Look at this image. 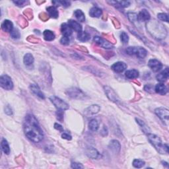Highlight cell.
I'll return each mask as SVG.
<instances>
[{
  "label": "cell",
  "mask_w": 169,
  "mask_h": 169,
  "mask_svg": "<svg viewBox=\"0 0 169 169\" xmlns=\"http://www.w3.org/2000/svg\"><path fill=\"white\" fill-rule=\"evenodd\" d=\"M23 129L25 136L34 143L41 142L44 138L42 130L38 120L33 114H27L23 122Z\"/></svg>",
  "instance_id": "6da1fadb"
},
{
  "label": "cell",
  "mask_w": 169,
  "mask_h": 169,
  "mask_svg": "<svg viewBox=\"0 0 169 169\" xmlns=\"http://www.w3.org/2000/svg\"><path fill=\"white\" fill-rule=\"evenodd\" d=\"M147 137L154 148L161 154H165L168 153V146L167 144H162L160 137L155 134L151 133H147Z\"/></svg>",
  "instance_id": "7a4b0ae2"
},
{
  "label": "cell",
  "mask_w": 169,
  "mask_h": 169,
  "mask_svg": "<svg viewBox=\"0 0 169 169\" xmlns=\"http://www.w3.org/2000/svg\"><path fill=\"white\" fill-rule=\"evenodd\" d=\"M125 52L130 56L136 55L139 58L144 59L147 55V51L145 48L140 46H130L126 48Z\"/></svg>",
  "instance_id": "3957f363"
},
{
  "label": "cell",
  "mask_w": 169,
  "mask_h": 169,
  "mask_svg": "<svg viewBox=\"0 0 169 169\" xmlns=\"http://www.w3.org/2000/svg\"><path fill=\"white\" fill-rule=\"evenodd\" d=\"M50 100L58 110L64 111L69 109V104L63 101L62 99L59 98V97L51 96L50 97Z\"/></svg>",
  "instance_id": "277c9868"
},
{
  "label": "cell",
  "mask_w": 169,
  "mask_h": 169,
  "mask_svg": "<svg viewBox=\"0 0 169 169\" xmlns=\"http://www.w3.org/2000/svg\"><path fill=\"white\" fill-rule=\"evenodd\" d=\"M66 94L71 98L75 99H84L85 94L83 91L77 87H71L66 91Z\"/></svg>",
  "instance_id": "5b68a950"
},
{
  "label": "cell",
  "mask_w": 169,
  "mask_h": 169,
  "mask_svg": "<svg viewBox=\"0 0 169 169\" xmlns=\"http://www.w3.org/2000/svg\"><path fill=\"white\" fill-rule=\"evenodd\" d=\"M154 112L157 114V116L162 120L163 123H165L167 125H168L169 118V112L168 109L166 108L160 107L155 109Z\"/></svg>",
  "instance_id": "8992f818"
},
{
  "label": "cell",
  "mask_w": 169,
  "mask_h": 169,
  "mask_svg": "<svg viewBox=\"0 0 169 169\" xmlns=\"http://www.w3.org/2000/svg\"><path fill=\"white\" fill-rule=\"evenodd\" d=\"M0 85L5 90H12L13 88V83L11 77L7 75H3L0 77Z\"/></svg>",
  "instance_id": "52a82bcc"
},
{
  "label": "cell",
  "mask_w": 169,
  "mask_h": 169,
  "mask_svg": "<svg viewBox=\"0 0 169 169\" xmlns=\"http://www.w3.org/2000/svg\"><path fill=\"white\" fill-rule=\"evenodd\" d=\"M93 41L96 44H98L99 46L105 48V49H111V48H113V46L111 43L106 41L104 39H103L100 36H94Z\"/></svg>",
  "instance_id": "ba28073f"
},
{
  "label": "cell",
  "mask_w": 169,
  "mask_h": 169,
  "mask_svg": "<svg viewBox=\"0 0 169 169\" xmlns=\"http://www.w3.org/2000/svg\"><path fill=\"white\" fill-rule=\"evenodd\" d=\"M148 66L154 72H157L162 67V63L156 59H151L148 62Z\"/></svg>",
  "instance_id": "9c48e42d"
},
{
  "label": "cell",
  "mask_w": 169,
  "mask_h": 169,
  "mask_svg": "<svg viewBox=\"0 0 169 169\" xmlns=\"http://www.w3.org/2000/svg\"><path fill=\"white\" fill-rule=\"evenodd\" d=\"M111 69L116 73H122L127 69V65L123 62H118L112 65Z\"/></svg>",
  "instance_id": "30bf717a"
},
{
  "label": "cell",
  "mask_w": 169,
  "mask_h": 169,
  "mask_svg": "<svg viewBox=\"0 0 169 169\" xmlns=\"http://www.w3.org/2000/svg\"><path fill=\"white\" fill-rule=\"evenodd\" d=\"M151 18L150 13L147 10L142 9L137 15V20L139 22H146L149 21Z\"/></svg>",
  "instance_id": "8fae6325"
},
{
  "label": "cell",
  "mask_w": 169,
  "mask_h": 169,
  "mask_svg": "<svg viewBox=\"0 0 169 169\" xmlns=\"http://www.w3.org/2000/svg\"><path fill=\"white\" fill-rule=\"evenodd\" d=\"M104 91L106 94H107L108 99H109L110 101L116 103L119 102V99L118 96H117L116 94L114 93V91L111 88H110L109 87H104Z\"/></svg>",
  "instance_id": "7c38bea8"
},
{
  "label": "cell",
  "mask_w": 169,
  "mask_h": 169,
  "mask_svg": "<svg viewBox=\"0 0 169 169\" xmlns=\"http://www.w3.org/2000/svg\"><path fill=\"white\" fill-rule=\"evenodd\" d=\"M30 89L31 92H32L34 95L39 97L40 99H45L44 94H43V93L41 91V88H39L38 86L36 84H31L30 85Z\"/></svg>",
  "instance_id": "4fadbf2b"
},
{
  "label": "cell",
  "mask_w": 169,
  "mask_h": 169,
  "mask_svg": "<svg viewBox=\"0 0 169 169\" xmlns=\"http://www.w3.org/2000/svg\"><path fill=\"white\" fill-rule=\"evenodd\" d=\"M101 108L99 105H92L91 107H88L87 109L85 110V114L87 116H93L94 114H96V113H98Z\"/></svg>",
  "instance_id": "5bb4252c"
},
{
  "label": "cell",
  "mask_w": 169,
  "mask_h": 169,
  "mask_svg": "<svg viewBox=\"0 0 169 169\" xmlns=\"http://www.w3.org/2000/svg\"><path fill=\"white\" fill-rule=\"evenodd\" d=\"M108 147H109L110 149L112 151H113L115 153H118L120 151V149H121V145H120V142L117 140H112L110 142Z\"/></svg>",
  "instance_id": "9a60e30c"
},
{
  "label": "cell",
  "mask_w": 169,
  "mask_h": 169,
  "mask_svg": "<svg viewBox=\"0 0 169 169\" xmlns=\"http://www.w3.org/2000/svg\"><path fill=\"white\" fill-rule=\"evenodd\" d=\"M1 28L3 30L7 33H11L13 30V24L9 20H4L1 24Z\"/></svg>",
  "instance_id": "2e32d148"
},
{
  "label": "cell",
  "mask_w": 169,
  "mask_h": 169,
  "mask_svg": "<svg viewBox=\"0 0 169 169\" xmlns=\"http://www.w3.org/2000/svg\"><path fill=\"white\" fill-rule=\"evenodd\" d=\"M168 76H169L168 68L167 67L164 71H162V72L159 73L158 75H157L156 78L158 81L161 83H164L168 79Z\"/></svg>",
  "instance_id": "e0dca14e"
},
{
  "label": "cell",
  "mask_w": 169,
  "mask_h": 169,
  "mask_svg": "<svg viewBox=\"0 0 169 169\" xmlns=\"http://www.w3.org/2000/svg\"><path fill=\"white\" fill-rule=\"evenodd\" d=\"M154 91L157 94H161V95H165L168 92V88L167 86L161 83L156 85L155 87H154Z\"/></svg>",
  "instance_id": "ac0fdd59"
},
{
  "label": "cell",
  "mask_w": 169,
  "mask_h": 169,
  "mask_svg": "<svg viewBox=\"0 0 169 169\" xmlns=\"http://www.w3.org/2000/svg\"><path fill=\"white\" fill-rule=\"evenodd\" d=\"M61 31L64 36L69 37L73 33L72 28L70 27V26L67 23H64L62 25Z\"/></svg>",
  "instance_id": "d6986e66"
},
{
  "label": "cell",
  "mask_w": 169,
  "mask_h": 169,
  "mask_svg": "<svg viewBox=\"0 0 169 169\" xmlns=\"http://www.w3.org/2000/svg\"><path fill=\"white\" fill-rule=\"evenodd\" d=\"M68 25L70 26V27L72 28V30H74L78 33L82 31V26L81 24H79V22L75 21V20H70L68 21Z\"/></svg>",
  "instance_id": "ffe728a7"
},
{
  "label": "cell",
  "mask_w": 169,
  "mask_h": 169,
  "mask_svg": "<svg viewBox=\"0 0 169 169\" xmlns=\"http://www.w3.org/2000/svg\"><path fill=\"white\" fill-rule=\"evenodd\" d=\"M86 154H87L88 157L93 159H97L99 156V153L98 152V151L93 147H89L87 149V150H86Z\"/></svg>",
  "instance_id": "44dd1931"
},
{
  "label": "cell",
  "mask_w": 169,
  "mask_h": 169,
  "mask_svg": "<svg viewBox=\"0 0 169 169\" xmlns=\"http://www.w3.org/2000/svg\"><path fill=\"white\" fill-rule=\"evenodd\" d=\"M125 75L128 79H137L139 75V73L137 70L133 69V70H127L125 73Z\"/></svg>",
  "instance_id": "7402d4cb"
},
{
  "label": "cell",
  "mask_w": 169,
  "mask_h": 169,
  "mask_svg": "<svg viewBox=\"0 0 169 169\" xmlns=\"http://www.w3.org/2000/svg\"><path fill=\"white\" fill-rule=\"evenodd\" d=\"M43 36L45 41H52L55 38V34L50 30H46L43 32Z\"/></svg>",
  "instance_id": "603a6c76"
},
{
  "label": "cell",
  "mask_w": 169,
  "mask_h": 169,
  "mask_svg": "<svg viewBox=\"0 0 169 169\" xmlns=\"http://www.w3.org/2000/svg\"><path fill=\"white\" fill-rule=\"evenodd\" d=\"M23 62L26 66H30L34 63V57L31 54L28 53L25 54L23 58Z\"/></svg>",
  "instance_id": "cb8c5ba5"
},
{
  "label": "cell",
  "mask_w": 169,
  "mask_h": 169,
  "mask_svg": "<svg viewBox=\"0 0 169 169\" xmlns=\"http://www.w3.org/2000/svg\"><path fill=\"white\" fill-rule=\"evenodd\" d=\"M102 11L101 9L96 7L91 8L89 11V15L91 17H96V18L101 17L102 15Z\"/></svg>",
  "instance_id": "d4e9b609"
},
{
  "label": "cell",
  "mask_w": 169,
  "mask_h": 169,
  "mask_svg": "<svg viewBox=\"0 0 169 169\" xmlns=\"http://www.w3.org/2000/svg\"><path fill=\"white\" fill-rule=\"evenodd\" d=\"M46 9H47L48 14H49V15L51 17H52V18L54 19L58 18L59 16V13H58V11L57 10L56 7H55L54 6H50V7H47Z\"/></svg>",
  "instance_id": "484cf974"
},
{
  "label": "cell",
  "mask_w": 169,
  "mask_h": 169,
  "mask_svg": "<svg viewBox=\"0 0 169 169\" xmlns=\"http://www.w3.org/2000/svg\"><path fill=\"white\" fill-rule=\"evenodd\" d=\"M91 36L90 34L88 33L85 32V31H81L78 33V35H77V38H78L79 41L81 42H86L88 41V40L90 39Z\"/></svg>",
  "instance_id": "4316f807"
},
{
  "label": "cell",
  "mask_w": 169,
  "mask_h": 169,
  "mask_svg": "<svg viewBox=\"0 0 169 169\" xmlns=\"http://www.w3.org/2000/svg\"><path fill=\"white\" fill-rule=\"evenodd\" d=\"M1 149L5 154H9L10 153V147L7 141L5 139H3L1 143Z\"/></svg>",
  "instance_id": "83f0119b"
},
{
  "label": "cell",
  "mask_w": 169,
  "mask_h": 169,
  "mask_svg": "<svg viewBox=\"0 0 169 169\" xmlns=\"http://www.w3.org/2000/svg\"><path fill=\"white\" fill-rule=\"evenodd\" d=\"M74 15L76 17V19L80 22H85V16L84 13L81 10L77 9L74 11Z\"/></svg>",
  "instance_id": "f1b7e54d"
},
{
  "label": "cell",
  "mask_w": 169,
  "mask_h": 169,
  "mask_svg": "<svg viewBox=\"0 0 169 169\" xmlns=\"http://www.w3.org/2000/svg\"><path fill=\"white\" fill-rule=\"evenodd\" d=\"M99 122L95 119L91 120L89 123H88V128H89V130L91 131H97L99 129Z\"/></svg>",
  "instance_id": "f546056e"
},
{
  "label": "cell",
  "mask_w": 169,
  "mask_h": 169,
  "mask_svg": "<svg viewBox=\"0 0 169 169\" xmlns=\"http://www.w3.org/2000/svg\"><path fill=\"white\" fill-rule=\"evenodd\" d=\"M136 120L137 121V124H138L140 126H141L143 131H144L145 133H149L150 132V130H149V127L147 126V125H146V124L144 121H142L141 120H139L138 118H136Z\"/></svg>",
  "instance_id": "4dcf8cb0"
},
{
  "label": "cell",
  "mask_w": 169,
  "mask_h": 169,
  "mask_svg": "<svg viewBox=\"0 0 169 169\" xmlns=\"http://www.w3.org/2000/svg\"><path fill=\"white\" fill-rule=\"evenodd\" d=\"M145 165V162L141 159H135L133 161V166L135 168H140Z\"/></svg>",
  "instance_id": "1f68e13d"
},
{
  "label": "cell",
  "mask_w": 169,
  "mask_h": 169,
  "mask_svg": "<svg viewBox=\"0 0 169 169\" xmlns=\"http://www.w3.org/2000/svg\"><path fill=\"white\" fill-rule=\"evenodd\" d=\"M53 4H55L56 6H59L58 5H61L63 7H67L70 6L71 3L70 1H52Z\"/></svg>",
  "instance_id": "d6a6232c"
},
{
  "label": "cell",
  "mask_w": 169,
  "mask_h": 169,
  "mask_svg": "<svg viewBox=\"0 0 169 169\" xmlns=\"http://www.w3.org/2000/svg\"><path fill=\"white\" fill-rule=\"evenodd\" d=\"M120 39H121V41L124 44H128L129 41V36L127 33H125V32H122L121 34H120Z\"/></svg>",
  "instance_id": "836d02e7"
},
{
  "label": "cell",
  "mask_w": 169,
  "mask_h": 169,
  "mask_svg": "<svg viewBox=\"0 0 169 169\" xmlns=\"http://www.w3.org/2000/svg\"><path fill=\"white\" fill-rule=\"evenodd\" d=\"M11 38L13 39H19L20 38V36H21V34H20L19 31L16 29V28H15V29H13L12 31H11Z\"/></svg>",
  "instance_id": "e575fe53"
},
{
  "label": "cell",
  "mask_w": 169,
  "mask_h": 169,
  "mask_svg": "<svg viewBox=\"0 0 169 169\" xmlns=\"http://www.w3.org/2000/svg\"><path fill=\"white\" fill-rule=\"evenodd\" d=\"M157 17H158V19L162 21H165L167 22H168V16L167 13H159Z\"/></svg>",
  "instance_id": "d590c367"
},
{
  "label": "cell",
  "mask_w": 169,
  "mask_h": 169,
  "mask_svg": "<svg viewBox=\"0 0 169 169\" xmlns=\"http://www.w3.org/2000/svg\"><path fill=\"white\" fill-rule=\"evenodd\" d=\"M128 16L129 19H130L131 22H134L135 21H138V20H137V14L134 13H129L128 14Z\"/></svg>",
  "instance_id": "8d00e7d4"
},
{
  "label": "cell",
  "mask_w": 169,
  "mask_h": 169,
  "mask_svg": "<svg viewBox=\"0 0 169 169\" xmlns=\"http://www.w3.org/2000/svg\"><path fill=\"white\" fill-rule=\"evenodd\" d=\"M114 3H116V4H118L120 7H127L129 5H130V1H114Z\"/></svg>",
  "instance_id": "74e56055"
},
{
  "label": "cell",
  "mask_w": 169,
  "mask_h": 169,
  "mask_svg": "<svg viewBox=\"0 0 169 169\" xmlns=\"http://www.w3.org/2000/svg\"><path fill=\"white\" fill-rule=\"evenodd\" d=\"M56 116L57 119H58L59 121L62 122L64 121V112H63V110H58L56 112Z\"/></svg>",
  "instance_id": "f35d334b"
},
{
  "label": "cell",
  "mask_w": 169,
  "mask_h": 169,
  "mask_svg": "<svg viewBox=\"0 0 169 169\" xmlns=\"http://www.w3.org/2000/svg\"><path fill=\"white\" fill-rule=\"evenodd\" d=\"M70 38H69V37L67 36H63L62 38L60 40V43L62 45H65V46H67L69 44H70Z\"/></svg>",
  "instance_id": "ab89813d"
},
{
  "label": "cell",
  "mask_w": 169,
  "mask_h": 169,
  "mask_svg": "<svg viewBox=\"0 0 169 169\" xmlns=\"http://www.w3.org/2000/svg\"><path fill=\"white\" fill-rule=\"evenodd\" d=\"M71 168H83V166L81 163L78 162H72L71 163Z\"/></svg>",
  "instance_id": "60d3db41"
},
{
  "label": "cell",
  "mask_w": 169,
  "mask_h": 169,
  "mask_svg": "<svg viewBox=\"0 0 169 169\" xmlns=\"http://www.w3.org/2000/svg\"><path fill=\"white\" fill-rule=\"evenodd\" d=\"M62 137L63 139L67 140H71V138H72L70 134H69L67 132H64V131H63V133L62 134Z\"/></svg>",
  "instance_id": "b9f144b4"
},
{
  "label": "cell",
  "mask_w": 169,
  "mask_h": 169,
  "mask_svg": "<svg viewBox=\"0 0 169 169\" xmlns=\"http://www.w3.org/2000/svg\"><path fill=\"white\" fill-rule=\"evenodd\" d=\"M13 3L16 4L17 6L22 7L24 6V5L25 4H27V1H13Z\"/></svg>",
  "instance_id": "7bdbcfd3"
},
{
  "label": "cell",
  "mask_w": 169,
  "mask_h": 169,
  "mask_svg": "<svg viewBox=\"0 0 169 169\" xmlns=\"http://www.w3.org/2000/svg\"><path fill=\"white\" fill-rule=\"evenodd\" d=\"M54 128L56 129L57 130L61 131V132H63V131H64V128H63V127L61 125L58 124V123H56V124H54Z\"/></svg>",
  "instance_id": "ee69618b"
},
{
  "label": "cell",
  "mask_w": 169,
  "mask_h": 169,
  "mask_svg": "<svg viewBox=\"0 0 169 169\" xmlns=\"http://www.w3.org/2000/svg\"><path fill=\"white\" fill-rule=\"evenodd\" d=\"M101 134L102 136H106L108 135V129L106 126H103L102 130L101 131Z\"/></svg>",
  "instance_id": "f6af8a7d"
},
{
  "label": "cell",
  "mask_w": 169,
  "mask_h": 169,
  "mask_svg": "<svg viewBox=\"0 0 169 169\" xmlns=\"http://www.w3.org/2000/svg\"><path fill=\"white\" fill-rule=\"evenodd\" d=\"M5 112L7 114H8V115H11V114H13L12 110H11V107H9V106H7V107H5Z\"/></svg>",
  "instance_id": "bcb514c9"
},
{
  "label": "cell",
  "mask_w": 169,
  "mask_h": 169,
  "mask_svg": "<svg viewBox=\"0 0 169 169\" xmlns=\"http://www.w3.org/2000/svg\"><path fill=\"white\" fill-rule=\"evenodd\" d=\"M144 88H145V90L146 91H147V92H149V93H150V91H153V87L151 85H145Z\"/></svg>",
  "instance_id": "7dc6e473"
}]
</instances>
